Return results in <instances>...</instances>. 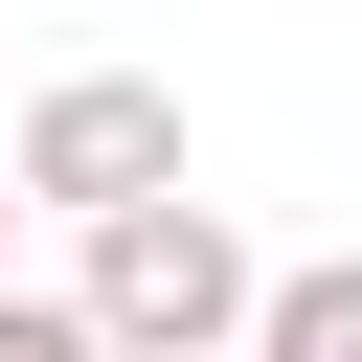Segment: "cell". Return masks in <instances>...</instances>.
I'll use <instances>...</instances> for the list:
<instances>
[{
  "instance_id": "6da1fadb",
  "label": "cell",
  "mask_w": 362,
  "mask_h": 362,
  "mask_svg": "<svg viewBox=\"0 0 362 362\" xmlns=\"http://www.w3.org/2000/svg\"><path fill=\"white\" fill-rule=\"evenodd\" d=\"M113 362H249V294H272V249L181 181V204H113V226H68V272H45Z\"/></svg>"
},
{
  "instance_id": "7a4b0ae2",
  "label": "cell",
  "mask_w": 362,
  "mask_h": 362,
  "mask_svg": "<svg viewBox=\"0 0 362 362\" xmlns=\"http://www.w3.org/2000/svg\"><path fill=\"white\" fill-rule=\"evenodd\" d=\"M0 181H23V226H113V204H181L204 158H181V90L158 68H45L0 113Z\"/></svg>"
},
{
  "instance_id": "3957f363",
  "label": "cell",
  "mask_w": 362,
  "mask_h": 362,
  "mask_svg": "<svg viewBox=\"0 0 362 362\" xmlns=\"http://www.w3.org/2000/svg\"><path fill=\"white\" fill-rule=\"evenodd\" d=\"M0 362H113V339H90L68 294H23V272H0Z\"/></svg>"
},
{
  "instance_id": "277c9868",
  "label": "cell",
  "mask_w": 362,
  "mask_h": 362,
  "mask_svg": "<svg viewBox=\"0 0 362 362\" xmlns=\"http://www.w3.org/2000/svg\"><path fill=\"white\" fill-rule=\"evenodd\" d=\"M0 272H23V181H0Z\"/></svg>"
}]
</instances>
